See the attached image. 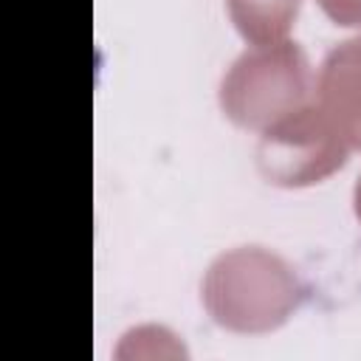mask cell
Here are the masks:
<instances>
[{
  "instance_id": "5",
  "label": "cell",
  "mask_w": 361,
  "mask_h": 361,
  "mask_svg": "<svg viewBox=\"0 0 361 361\" xmlns=\"http://www.w3.org/2000/svg\"><path fill=\"white\" fill-rule=\"evenodd\" d=\"M234 28L251 42L265 45L285 39L299 17L302 0H226Z\"/></svg>"
},
{
  "instance_id": "3",
  "label": "cell",
  "mask_w": 361,
  "mask_h": 361,
  "mask_svg": "<svg viewBox=\"0 0 361 361\" xmlns=\"http://www.w3.org/2000/svg\"><path fill=\"white\" fill-rule=\"evenodd\" d=\"M347 155L350 144L313 99L259 130L254 161L268 183L299 189L330 178L347 164Z\"/></svg>"
},
{
  "instance_id": "4",
  "label": "cell",
  "mask_w": 361,
  "mask_h": 361,
  "mask_svg": "<svg viewBox=\"0 0 361 361\" xmlns=\"http://www.w3.org/2000/svg\"><path fill=\"white\" fill-rule=\"evenodd\" d=\"M313 99L350 149H361V34L333 45L324 54Z\"/></svg>"
},
{
  "instance_id": "1",
  "label": "cell",
  "mask_w": 361,
  "mask_h": 361,
  "mask_svg": "<svg viewBox=\"0 0 361 361\" xmlns=\"http://www.w3.org/2000/svg\"><path fill=\"white\" fill-rule=\"evenodd\" d=\"M200 299L212 322L231 333H271L302 305L305 285L276 251L237 245L212 259Z\"/></svg>"
},
{
  "instance_id": "7",
  "label": "cell",
  "mask_w": 361,
  "mask_h": 361,
  "mask_svg": "<svg viewBox=\"0 0 361 361\" xmlns=\"http://www.w3.org/2000/svg\"><path fill=\"white\" fill-rule=\"evenodd\" d=\"M353 209H355V217H358V223H361V175H358L355 189H353Z\"/></svg>"
},
{
  "instance_id": "2",
  "label": "cell",
  "mask_w": 361,
  "mask_h": 361,
  "mask_svg": "<svg viewBox=\"0 0 361 361\" xmlns=\"http://www.w3.org/2000/svg\"><path fill=\"white\" fill-rule=\"evenodd\" d=\"M316 73L305 48L276 39L245 48L220 79V110L245 130H265L282 116L313 102Z\"/></svg>"
},
{
  "instance_id": "6",
  "label": "cell",
  "mask_w": 361,
  "mask_h": 361,
  "mask_svg": "<svg viewBox=\"0 0 361 361\" xmlns=\"http://www.w3.org/2000/svg\"><path fill=\"white\" fill-rule=\"evenodd\" d=\"M319 6L336 25H361V0H319Z\"/></svg>"
}]
</instances>
